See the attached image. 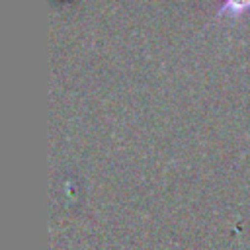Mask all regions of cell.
<instances>
[{
    "instance_id": "cell-1",
    "label": "cell",
    "mask_w": 250,
    "mask_h": 250,
    "mask_svg": "<svg viewBox=\"0 0 250 250\" xmlns=\"http://www.w3.org/2000/svg\"><path fill=\"white\" fill-rule=\"evenodd\" d=\"M248 8H250V0H223V4L219 8V14H225V12L242 14Z\"/></svg>"
}]
</instances>
